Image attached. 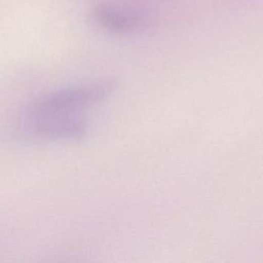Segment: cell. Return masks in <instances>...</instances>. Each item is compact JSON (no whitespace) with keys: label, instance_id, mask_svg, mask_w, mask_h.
Returning <instances> with one entry per match:
<instances>
[{"label":"cell","instance_id":"cell-1","mask_svg":"<svg viewBox=\"0 0 263 263\" xmlns=\"http://www.w3.org/2000/svg\"><path fill=\"white\" fill-rule=\"evenodd\" d=\"M116 87L117 82L108 79L40 95L22 113V127L27 134L42 140H79L88 127L85 111L109 98Z\"/></svg>","mask_w":263,"mask_h":263},{"label":"cell","instance_id":"cell-2","mask_svg":"<svg viewBox=\"0 0 263 263\" xmlns=\"http://www.w3.org/2000/svg\"><path fill=\"white\" fill-rule=\"evenodd\" d=\"M91 15L101 28L119 34L133 33L142 29L148 18L146 12L140 7L111 0L98 3Z\"/></svg>","mask_w":263,"mask_h":263}]
</instances>
